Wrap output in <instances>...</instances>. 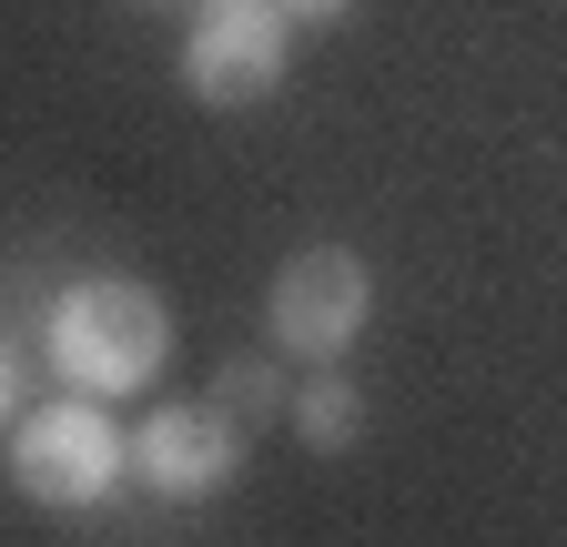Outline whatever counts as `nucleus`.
Listing matches in <instances>:
<instances>
[{
	"label": "nucleus",
	"mask_w": 567,
	"mask_h": 547,
	"mask_svg": "<svg viewBox=\"0 0 567 547\" xmlns=\"http://www.w3.org/2000/svg\"><path fill=\"white\" fill-rule=\"evenodd\" d=\"M41 365L71 395H112V405L153 395L173 365V305L153 285H132V274H82L41 314Z\"/></svg>",
	"instance_id": "1"
},
{
	"label": "nucleus",
	"mask_w": 567,
	"mask_h": 547,
	"mask_svg": "<svg viewBox=\"0 0 567 547\" xmlns=\"http://www.w3.org/2000/svg\"><path fill=\"white\" fill-rule=\"evenodd\" d=\"M11 487L51 517H92L132 487V426H112V395H51V405H21L11 426Z\"/></svg>",
	"instance_id": "2"
},
{
	"label": "nucleus",
	"mask_w": 567,
	"mask_h": 547,
	"mask_svg": "<svg viewBox=\"0 0 567 547\" xmlns=\"http://www.w3.org/2000/svg\"><path fill=\"white\" fill-rule=\"evenodd\" d=\"M365 314H375L365 254L354 244H305V254H284L274 285H264V345L305 355V365H334L354 334H365Z\"/></svg>",
	"instance_id": "3"
},
{
	"label": "nucleus",
	"mask_w": 567,
	"mask_h": 547,
	"mask_svg": "<svg viewBox=\"0 0 567 547\" xmlns=\"http://www.w3.org/2000/svg\"><path fill=\"white\" fill-rule=\"evenodd\" d=\"M284 61H295V21L274 0H193L183 31V92L213 112H254L284 92Z\"/></svg>",
	"instance_id": "4"
},
{
	"label": "nucleus",
	"mask_w": 567,
	"mask_h": 547,
	"mask_svg": "<svg viewBox=\"0 0 567 547\" xmlns=\"http://www.w3.org/2000/svg\"><path fill=\"white\" fill-rule=\"evenodd\" d=\"M244 446H254V426L234 416L224 395L153 405V416L132 426V487H153L163 507H213L244 476Z\"/></svg>",
	"instance_id": "5"
},
{
	"label": "nucleus",
	"mask_w": 567,
	"mask_h": 547,
	"mask_svg": "<svg viewBox=\"0 0 567 547\" xmlns=\"http://www.w3.org/2000/svg\"><path fill=\"white\" fill-rule=\"evenodd\" d=\"M284 416H295V436H305L315 456H344L354 436H365V395L344 385V365H315V375L295 385V405H284Z\"/></svg>",
	"instance_id": "6"
},
{
	"label": "nucleus",
	"mask_w": 567,
	"mask_h": 547,
	"mask_svg": "<svg viewBox=\"0 0 567 547\" xmlns=\"http://www.w3.org/2000/svg\"><path fill=\"white\" fill-rule=\"evenodd\" d=\"M213 395H224L244 426H264V416H284V405H295V385H284V365H274V355H234L224 375H213Z\"/></svg>",
	"instance_id": "7"
},
{
	"label": "nucleus",
	"mask_w": 567,
	"mask_h": 547,
	"mask_svg": "<svg viewBox=\"0 0 567 547\" xmlns=\"http://www.w3.org/2000/svg\"><path fill=\"white\" fill-rule=\"evenodd\" d=\"M21 395H31V355H21V334L0 324V436L21 426Z\"/></svg>",
	"instance_id": "8"
},
{
	"label": "nucleus",
	"mask_w": 567,
	"mask_h": 547,
	"mask_svg": "<svg viewBox=\"0 0 567 547\" xmlns=\"http://www.w3.org/2000/svg\"><path fill=\"white\" fill-rule=\"evenodd\" d=\"M274 11H284V21H295V31H315V21H344V11H354V0H274Z\"/></svg>",
	"instance_id": "9"
}]
</instances>
